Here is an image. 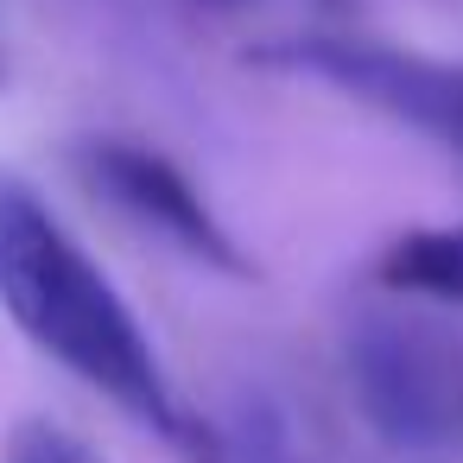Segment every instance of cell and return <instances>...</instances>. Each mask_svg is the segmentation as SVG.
<instances>
[{"label":"cell","mask_w":463,"mask_h":463,"mask_svg":"<svg viewBox=\"0 0 463 463\" xmlns=\"http://www.w3.org/2000/svg\"><path fill=\"white\" fill-rule=\"evenodd\" d=\"M0 305L45 355H58L71 374L102 387L121 412L159 431L184 463H222V431L203 425L172 393L128 298L71 241L52 203L7 172H0Z\"/></svg>","instance_id":"6da1fadb"},{"label":"cell","mask_w":463,"mask_h":463,"mask_svg":"<svg viewBox=\"0 0 463 463\" xmlns=\"http://www.w3.org/2000/svg\"><path fill=\"white\" fill-rule=\"evenodd\" d=\"M260 64L330 83V90L355 96L362 109H381L400 128L463 153V64L393 52L374 39H286V45H267Z\"/></svg>","instance_id":"7a4b0ae2"},{"label":"cell","mask_w":463,"mask_h":463,"mask_svg":"<svg viewBox=\"0 0 463 463\" xmlns=\"http://www.w3.org/2000/svg\"><path fill=\"white\" fill-rule=\"evenodd\" d=\"M349 362H355L362 412L387 444L419 457L463 444V362L444 343L406 324H368L349 343Z\"/></svg>","instance_id":"3957f363"},{"label":"cell","mask_w":463,"mask_h":463,"mask_svg":"<svg viewBox=\"0 0 463 463\" xmlns=\"http://www.w3.org/2000/svg\"><path fill=\"white\" fill-rule=\"evenodd\" d=\"M83 172L102 197H115L128 216H140L146 229H159L165 241H178L191 260L216 267V273H248L241 248L229 241V229L216 222V210L203 203V191L153 146L140 140H83Z\"/></svg>","instance_id":"277c9868"},{"label":"cell","mask_w":463,"mask_h":463,"mask_svg":"<svg viewBox=\"0 0 463 463\" xmlns=\"http://www.w3.org/2000/svg\"><path fill=\"white\" fill-rule=\"evenodd\" d=\"M381 286L463 305V222L457 229H412V235H400L381 254Z\"/></svg>","instance_id":"5b68a950"},{"label":"cell","mask_w":463,"mask_h":463,"mask_svg":"<svg viewBox=\"0 0 463 463\" xmlns=\"http://www.w3.org/2000/svg\"><path fill=\"white\" fill-rule=\"evenodd\" d=\"M222 463H317V457L298 444L292 419H279V412H254V419L241 425V444L222 438Z\"/></svg>","instance_id":"8992f818"},{"label":"cell","mask_w":463,"mask_h":463,"mask_svg":"<svg viewBox=\"0 0 463 463\" xmlns=\"http://www.w3.org/2000/svg\"><path fill=\"white\" fill-rule=\"evenodd\" d=\"M7 463H102L83 438H71V431H58V425H45V419H26V425H14V438H7Z\"/></svg>","instance_id":"52a82bcc"},{"label":"cell","mask_w":463,"mask_h":463,"mask_svg":"<svg viewBox=\"0 0 463 463\" xmlns=\"http://www.w3.org/2000/svg\"><path fill=\"white\" fill-rule=\"evenodd\" d=\"M191 7H203V14H235V7H248V0H191Z\"/></svg>","instance_id":"ba28073f"},{"label":"cell","mask_w":463,"mask_h":463,"mask_svg":"<svg viewBox=\"0 0 463 463\" xmlns=\"http://www.w3.org/2000/svg\"><path fill=\"white\" fill-rule=\"evenodd\" d=\"M324 7H336V0H324Z\"/></svg>","instance_id":"9c48e42d"}]
</instances>
